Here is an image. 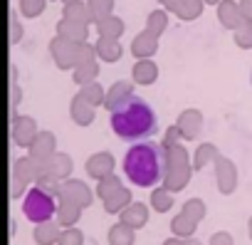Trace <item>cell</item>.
I'll return each instance as SVG.
<instances>
[{
    "mask_svg": "<svg viewBox=\"0 0 252 245\" xmlns=\"http://www.w3.org/2000/svg\"><path fill=\"white\" fill-rule=\"evenodd\" d=\"M158 3H161V5H166V3H168V0H158Z\"/></svg>",
    "mask_w": 252,
    "mask_h": 245,
    "instance_id": "53",
    "label": "cell"
},
{
    "mask_svg": "<svg viewBox=\"0 0 252 245\" xmlns=\"http://www.w3.org/2000/svg\"><path fill=\"white\" fill-rule=\"evenodd\" d=\"M232 40L240 50H252V23H245L242 28H237Z\"/></svg>",
    "mask_w": 252,
    "mask_h": 245,
    "instance_id": "41",
    "label": "cell"
},
{
    "mask_svg": "<svg viewBox=\"0 0 252 245\" xmlns=\"http://www.w3.org/2000/svg\"><path fill=\"white\" fill-rule=\"evenodd\" d=\"M131 77H134V84L149 87V84H154V82L158 79V65H156L151 57L136 60V65H134V70H131Z\"/></svg>",
    "mask_w": 252,
    "mask_h": 245,
    "instance_id": "18",
    "label": "cell"
},
{
    "mask_svg": "<svg viewBox=\"0 0 252 245\" xmlns=\"http://www.w3.org/2000/svg\"><path fill=\"white\" fill-rule=\"evenodd\" d=\"M181 213H186L188 218H193L195 223H200V220L205 218V203H203L200 198H188V201L183 203Z\"/></svg>",
    "mask_w": 252,
    "mask_h": 245,
    "instance_id": "37",
    "label": "cell"
},
{
    "mask_svg": "<svg viewBox=\"0 0 252 245\" xmlns=\"http://www.w3.org/2000/svg\"><path fill=\"white\" fill-rule=\"evenodd\" d=\"M195 228H198V223H195L193 218H188L186 213H178V215L171 220V230H173V235H178V238H193Z\"/></svg>",
    "mask_w": 252,
    "mask_h": 245,
    "instance_id": "30",
    "label": "cell"
},
{
    "mask_svg": "<svg viewBox=\"0 0 252 245\" xmlns=\"http://www.w3.org/2000/svg\"><path fill=\"white\" fill-rule=\"evenodd\" d=\"M163 245H186V238H178V235H173V238L163 240Z\"/></svg>",
    "mask_w": 252,
    "mask_h": 245,
    "instance_id": "49",
    "label": "cell"
},
{
    "mask_svg": "<svg viewBox=\"0 0 252 245\" xmlns=\"http://www.w3.org/2000/svg\"><path fill=\"white\" fill-rule=\"evenodd\" d=\"M220 0H205V5H218Z\"/></svg>",
    "mask_w": 252,
    "mask_h": 245,
    "instance_id": "52",
    "label": "cell"
},
{
    "mask_svg": "<svg viewBox=\"0 0 252 245\" xmlns=\"http://www.w3.org/2000/svg\"><path fill=\"white\" fill-rule=\"evenodd\" d=\"M116 188H121V181H119V176H104V178H99L96 181V198L99 201H104V198H109Z\"/></svg>",
    "mask_w": 252,
    "mask_h": 245,
    "instance_id": "36",
    "label": "cell"
},
{
    "mask_svg": "<svg viewBox=\"0 0 252 245\" xmlns=\"http://www.w3.org/2000/svg\"><path fill=\"white\" fill-rule=\"evenodd\" d=\"M131 97H134V84H131L129 79H119V82H114V84L109 87L104 106H106L109 111H116L119 106H124Z\"/></svg>",
    "mask_w": 252,
    "mask_h": 245,
    "instance_id": "13",
    "label": "cell"
},
{
    "mask_svg": "<svg viewBox=\"0 0 252 245\" xmlns=\"http://www.w3.org/2000/svg\"><path fill=\"white\" fill-rule=\"evenodd\" d=\"M87 5H89V13L94 18V25L101 18H106V15L114 13V0H87Z\"/></svg>",
    "mask_w": 252,
    "mask_h": 245,
    "instance_id": "34",
    "label": "cell"
},
{
    "mask_svg": "<svg viewBox=\"0 0 252 245\" xmlns=\"http://www.w3.org/2000/svg\"><path fill=\"white\" fill-rule=\"evenodd\" d=\"M28 183H30V181H28L23 174H18L15 169H10V198H20V196L25 193Z\"/></svg>",
    "mask_w": 252,
    "mask_h": 245,
    "instance_id": "42",
    "label": "cell"
},
{
    "mask_svg": "<svg viewBox=\"0 0 252 245\" xmlns=\"http://www.w3.org/2000/svg\"><path fill=\"white\" fill-rule=\"evenodd\" d=\"M57 203H60V198H57L55 193H50V191L35 186V188H30V191L25 193L23 213H25L28 220L42 223V220H50V218L57 213Z\"/></svg>",
    "mask_w": 252,
    "mask_h": 245,
    "instance_id": "4",
    "label": "cell"
},
{
    "mask_svg": "<svg viewBox=\"0 0 252 245\" xmlns=\"http://www.w3.org/2000/svg\"><path fill=\"white\" fill-rule=\"evenodd\" d=\"M111 132L129 144H139L149 137H154L158 132L156 124V114L149 106L146 99L141 97H131L124 106H119L116 111H111Z\"/></svg>",
    "mask_w": 252,
    "mask_h": 245,
    "instance_id": "2",
    "label": "cell"
},
{
    "mask_svg": "<svg viewBox=\"0 0 252 245\" xmlns=\"http://www.w3.org/2000/svg\"><path fill=\"white\" fill-rule=\"evenodd\" d=\"M77 47H79V42L55 35V40L50 42V55L60 70H74L77 67Z\"/></svg>",
    "mask_w": 252,
    "mask_h": 245,
    "instance_id": "6",
    "label": "cell"
},
{
    "mask_svg": "<svg viewBox=\"0 0 252 245\" xmlns=\"http://www.w3.org/2000/svg\"><path fill=\"white\" fill-rule=\"evenodd\" d=\"M203 5H205V0H183V3H181V8H178L173 15H178L181 20L190 23V20H198V18H200V13H203Z\"/></svg>",
    "mask_w": 252,
    "mask_h": 245,
    "instance_id": "31",
    "label": "cell"
},
{
    "mask_svg": "<svg viewBox=\"0 0 252 245\" xmlns=\"http://www.w3.org/2000/svg\"><path fill=\"white\" fill-rule=\"evenodd\" d=\"M106 240H109V245H134L136 243V228L126 225L124 220L114 223L106 233Z\"/></svg>",
    "mask_w": 252,
    "mask_h": 245,
    "instance_id": "22",
    "label": "cell"
},
{
    "mask_svg": "<svg viewBox=\"0 0 252 245\" xmlns=\"http://www.w3.org/2000/svg\"><path fill=\"white\" fill-rule=\"evenodd\" d=\"M57 198H60V203H57V223H60L62 228H69V225L79 223L84 208H82L79 203L69 201V198H62V196H57Z\"/></svg>",
    "mask_w": 252,
    "mask_h": 245,
    "instance_id": "19",
    "label": "cell"
},
{
    "mask_svg": "<svg viewBox=\"0 0 252 245\" xmlns=\"http://www.w3.org/2000/svg\"><path fill=\"white\" fill-rule=\"evenodd\" d=\"M218 156H220V154H218L215 144H200V146L195 149V154H193V169L200 171V169H205L208 164H215Z\"/></svg>",
    "mask_w": 252,
    "mask_h": 245,
    "instance_id": "28",
    "label": "cell"
},
{
    "mask_svg": "<svg viewBox=\"0 0 252 245\" xmlns=\"http://www.w3.org/2000/svg\"><path fill=\"white\" fill-rule=\"evenodd\" d=\"M13 169H15L18 174H23L30 183H35V181L47 171V161H37V159H32V156L28 154V156H23V159H15V161H13Z\"/></svg>",
    "mask_w": 252,
    "mask_h": 245,
    "instance_id": "16",
    "label": "cell"
},
{
    "mask_svg": "<svg viewBox=\"0 0 252 245\" xmlns=\"http://www.w3.org/2000/svg\"><path fill=\"white\" fill-rule=\"evenodd\" d=\"M181 3H183V0H168V3H166L163 8H166L168 13H176V10L181 8Z\"/></svg>",
    "mask_w": 252,
    "mask_h": 245,
    "instance_id": "48",
    "label": "cell"
},
{
    "mask_svg": "<svg viewBox=\"0 0 252 245\" xmlns=\"http://www.w3.org/2000/svg\"><path fill=\"white\" fill-rule=\"evenodd\" d=\"M47 8V0H20V13L25 18H37Z\"/></svg>",
    "mask_w": 252,
    "mask_h": 245,
    "instance_id": "39",
    "label": "cell"
},
{
    "mask_svg": "<svg viewBox=\"0 0 252 245\" xmlns=\"http://www.w3.org/2000/svg\"><path fill=\"white\" fill-rule=\"evenodd\" d=\"M60 196H62V198H69V201H74V203H79L82 208H89L92 201H94V193H92L89 186H87L84 181H79V178H67V181L62 183Z\"/></svg>",
    "mask_w": 252,
    "mask_h": 245,
    "instance_id": "11",
    "label": "cell"
},
{
    "mask_svg": "<svg viewBox=\"0 0 252 245\" xmlns=\"http://www.w3.org/2000/svg\"><path fill=\"white\" fill-rule=\"evenodd\" d=\"M47 171L55 174V176H60L62 181H67V178L72 176V171H74V164H72V159H69L67 154L55 151V154L47 159Z\"/></svg>",
    "mask_w": 252,
    "mask_h": 245,
    "instance_id": "24",
    "label": "cell"
},
{
    "mask_svg": "<svg viewBox=\"0 0 252 245\" xmlns=\"http://www.w3.org/2000/svg\"><path fill=\"white\" fill-rule=\"evenodd\" d=\"M94 106H99V104H104L106 102V92H104V87L94 79V82H89V84H82V89H79Z\"/></svg>",
    "mask_w": 252,
    "mask_h": 245,
    "instance_id": "35",
    "label": "cell"
},
{
    "mask_svg": "<svg viewBox=\"0 0 252 245\" xmlns=\"http://www.w3.org/2000/svg\"><path fill=\"white\" fill-rule=\"evenodd\" d=\"M62 178L60 176H55V174H50V171H45L37 181H35V186H40V188H45V191H50V193H55V196H60V191H62Z\"/></svg>",
    "mask_w": 252,
    "mask_h": 245,
    "instance_id": "38",
    "label": "cell"
},
{
    "mask_svg": "<svg viewBox=\"0 0 252 245\" xmlns=\"http://www.w3.org/2000/svg\"><path fill=\"white\" fill-rule=\"evenodd\" d=\"M94 60H99L96 47H94V45H89V42H79V47H77V65L94 62Z\"/></svg>",
    "mask_w": 252,
    "mask_h": 245,
    "instance_id": "43",
    "label": "cell"
},
{
    "mask_svg": "<svg viewBox=\"0 0 252 245\" xmlns=\"http://www.w3.org/2000/svg\"><path fill=\"white\" fill-rule=\"evenodd\" d=\"M57 35L69 37V40H74V42H87V37H89V25H87V23H79V20L60 18V23H57Z\"/></svg>",
    "mask_w": 252,
    "mask_h": 245,
    "instance_id": "17",
    "label": "cell"
},
{
    "mask_svg": "<svg viewBox=\"0 0 252 245\" xmlns=\"http://www.w3.org/2000/svg\"><path fill=\"white\" fill-rule=\"evenodd\" d=\"M96 77H99V65H96V60H94V62L77 65V67L72 70V79H74V84H89V82H94Z\"/></svg>",
    "mask_w": 252,
    "mask_h": 245,
    "instance_id": "29",
    "label": "cell"
},
{
    "mask_svg": "<svg viewBox=\"0 0 252 245\" xmlns=\"http://www.w3.org/2000/svg\"><path fill=\"white\" fill-rule=\"evenodd\" d=\"M215 10H218V20H220L222 28L235 33L237 28L245 25V15L240 10V3H235V0H220V3L215 5Z\"/></svg>",
    "mask_w": 252,
    "mask_h": 245,
    "instance_id": "10",
    "label": "cell"
},
{
    "mask_svg": "<svg viewBox=\"0 0 252 245\" xmlns=\"http://www.w3.org/2000/svg\"><path fill=\"white\" fill-rule=\"evenodd\" d=\"M121 220L126 223V225H131V228H136V230H141L146 223H149V208L139 201V203H129L124 210H121Z\"/></svg>",
    "mask_w": 252,
    "mask_h": 245,
    "instance_id": "20",
    "label": "cell"
},
{
    "mask_svg": "<svg viewBox=\"0 0 252 245\" xmlns=\"http://www.w3.org/2000/svg\"><path fill=\"white\" fill-rule=\"evenodd\" d=\"M247 233H250V240H252V215H250V223H247Z\"/></svg>",
    "mask_w": 252,
    "mask_h": 245,
    "instance_id": "51",
    "label": "cell"
},
{
    "mask_svg": "<svg viewBox=\"0 0 252 245\" xmlns=\"http://www.w3.org/2000/svg\"><path fill=\"white\" fill-rule=\"evenodd\" d=\"M208 245H235V240H232V235H230V233L218 230V233H213V235H210Z\"/></svg>",
    "mask_w": 252,
    "mask_h": 245,
    "instance_id": "46",
    "label": "cell"
},
{
    "mask_svg": "<svg viewBox=\"0 0 252 245\" xmlns=\"http://www.w3.org/2000/svg\"><path fill=\"white\" fill-rule=\"evenodd\" d=\"M215 183H218V191L225 196H230L237 188V169L225 156H218V161H215Z\"/></svg>",
    "mask_w": 252,
    "mask_h": 245,
    "instance_id": "7",
    "label": "cell"
},
{
    "mask_svg": "<svg viewBox=\"0 0 252 245\" xmlns=\"http://www.w3.org/2000/svg\"><path fill=\"white\" fill-rule=\"evenodd\" d=\"M57 245H84V233H82L79 228L69 225V228H64V230L60 233Z\"/></svg>",
    "mask_w": 252,
    "mask_h": 245,
    "instance_id": "40",
    "label": "cell"
},
{
    "mask_svg": "<svg viewBox=\"0 0 252 245\" xmlns=\"http://www.w3.org/2000/svg\"><path fill=\"white\" fill-rule=\"evenodd\" d=\"M240 10L245 15V23H252V0H240Z\"/></svg>",
    "mask_w": 252,
    "mask_h": 245,
    "instance_id": "47",
    "label": "cell"
},
{
    "mask_svg": "<svg viewBox=\"0 0 252 245\" xmlns=\"http://www.w3.org/2000/svg\"><path fill=\"white\" fill-rule=\"evenodd\" d=\"M37 134H40V129H37V124H35L32 116H25V114L18 116V114L13 111V116H10V139H13L15 146L28 149V146L35 141Z\"/></svg>",
    "mask_w": 252,
    "mask_h": 245,
    "instance_id": "5",
    "label": "cell"
},
{
    "mask_svg": "<svg viewBox=\"0 0 252 245\" xmlns=\"http://www.w3.org/2000/svg\"><path fill=\"white\" fill-rule=\"evenodd\" d=\"M168 164V149L163 144H134L124 156V174L134 186L151 188L163 181Z\"/></svg>",
    "mask_w": 252,
    "mask_h": 245,
    "instance_id": "1",
    "label": "cell"
},
{
    "mask_svg": "<svg viewBox=\"0 0 252 245\" xmlns=\"http://www.w3.org/2000/svg\"><path fill=\"white\" fill-rule=\"evenodd\" d=\"M114 166H116V161H114V156L109 154V151H99V154H92L89 159H87V176L89 178H94V181H99V178H104V176H111L114 174Z\"/></svg>",
    "mask_w": 252,
    "mask_h": 245,
    "instance_id": "12",
    "label": "cell"
},
{
    "mask_svg": "<svg viewBox=\"0 0 252 245\" xmlns=\"http://www.w3.org/2000/svg\"><path fill=\"white\" fill-rule=\"evenodd\" d=\"M62 3H72V0H62Z\"/></svg>",
    "mask_w": 252,
    "mask_h": 245,
    "instance_id": "54",
    "label": "cell"
},
{
    "mask_svg": "<svg viewBox=\"0 0 252 245\" xmlns=\"http://www.w3.org/2000/svg\"><path fill=\"white\" fill-rule=\"evenodd\" d=\"M166 28H168V10H154V13H149L146 30H151V33H156L161 37L166 33Z\"/></svg>",
    "mask_w": 252,
    "mask_h": 245,
    "instance_id": "33",
    "label": "cell"
},
{
    "mask_svg": "<svg viewBox=\"0 0 252 245\" xmlns=\"http://www.w3.org/2000/svg\"><path fill=\"white\" fill-rule=\"evenodd\" d=\"M151 206L156 213H168L173 208V198H171V191L166 186H158L154 193H151Z\"/></svg>",
    "mask_w": 252,
    "mask_h": 245,
    "instance_id": "32",
    "label": "cell"
},
{
    "mask_svg": "<svg viewBox=\"0 0 252 245\" xmlns=\"http://www.w3.org/2000/svg\"><path fill=\"white\" fill-rule=\"evenodd\" d=\"M62 18L79 20V23H87V25L94 23V18H92V13H89V5H87V0H72V3H64Z\"/></svg>",
    "mask_w": 252,
    "mask_h": 245,
    "instance_id": "26",
    "label": "cell"
},
{
    "mask_svg": "<svg viewBox=\"0 0 252 245\" xmlns=\"http://www.w3.org/2000/svg\"><path fill=\"white\" fill-rule=\"evenodd\" d=\"M190 174H193V161H190L186 146L178 144V146L168 149V164H166V176H163L161 186H166L171 193H178L188 186Z\"/></svg>",
    "mask_w": 252,
    "mask_h": 245,
    "instance_id": "3",
    "label": "cell"
},
{
    "mask_svg": "<svg viewBox=\"0 0 252 245\" xmlns=\"http://www.w3.org/2000/svg\"><path fill=\"white\" fill-rule=\"evenodd\" d=\"M60 233H62V230H60V223L42 220V223H37V225H35L32 238H35V243H37V245H57Z\"/></svg>",
    "mask_w": 252,
    "mask_h": 245,
    "instance_id": "23",
    "label": "cell"
},
{
    "mask_svg": "<svg viewBox=\"0 0 252 245\" xmlns=\"http://www.w3.org/2000/svg\"><path fill=\"white\" fill-rule=\"evenodd\" d=\"M94 47H96V55H99L101 62H119L121 55H124L121 42H119L116 37H99V40L94 42Z\"/></svg>",
    "mask_w": 252,
    "mask_h": 245,
    "instance_id": "21",
    "label": "cell"
},
{
    "mask_svg": "<svg viewBox=\"0 0 252 245\" xmlns=\"http://www.w3.org/2000/svg\"><path fill=\"white\" fill-rule=\"evenodd\" d=\"M20 37H23V25L18 23L15 10H10V45H18Z\"/></svg>",
    "mask_w": 252,
    "mask_h": 245,
    "instance_id": "45",
    "label": "cell"
},
{
    "mask_svg": "<svg viewBox=\"0 0 252 245\" xmlns=\"http://www.w3.org/2000/svg\"><path fill=\"white\" fill-rule=\"evenodd\" d=\"M158 52V35L151 33V30H141L134 40H131V55L136 60H146V57H154Z\"/></svg>",
    "mask_w": 252,
    "mask_h": 245,
    "instance_id": "14",
    "label": "cell"
},
{
    "mask_svg": "<svg viewBox=\"0 0 252 245\" xmlns=\"http://www.w3.org/2000/svg\"><path fill=\"white\" fill-rule=\"evenodd\" d=\"M181 139H183V134H181V129L173 124V127H168V129H166V134H163V141H161V144H163L166 149H173V146H178V144H181Z\"/></svg>",
    "mask_w": 252,
    "mask_h": 245,
    "instance_id": "44",
    "label": "cell"
},
{
    "mask_svg": "<svg viewBox=\"0 0 252 245\" xmlns=\"http://www.w3.org/2000/svg\"><path fill=\"white\" fill-rule=\"evenodd\" d=\"M55 151H57V139H55L52 132H40L35 137V141L28 146V154L37 161H47Z\"/></svg>",
    "mask_w": 252,
    "mask_h": 245,
    "instance_id": "15",
    "label": "cell"
},
{
    "mask_svg": "<svg viewBox=\"0 0 252 245\" xmlns=\"http://www.w3.org/2000/svg\"><path fill=\"white\" fill-rule=\"evenodd\" d=\"M124 30H126L124 20L116 18L114 13L106 15V18H101V20L96 23V33H99V37H116V40H119V37L124 35Z\"/></svg>",
    "mask_w": 252,
    "mask_h": 245,
    "instance_id": "27",
    "label": "cell"
},
{
    "mask_svg": "<svg viewBox=\"0 0 252 245\" xmlns=\"http://www.w3.org/2000/svg\"><path fill=\"white\" fill-rule=\"evenodd\" d=\"M176 127L181 129V134H183L186 141H193L203 132V114L198 109H183L178 114V119H176Z\"/></svg>",
    "mask_w": 252,
    "mask_h": 245,
    "instance_id": "9",
    "label": "cell"
},
{
    "mask_svg": "<svg viewBox=\"0 0 252 245\" xmlns=\"http://www.w3.org/2000/svg\"><path fill=\"white\" fill-rule=\"evenodd\" d=\"M186 245H203V243H198V240H193V238H186Z\"/></svg>",
    "mask_w": 252,
    "mask_h": 245,
    "instance_id": "50",
    "label": "cell"
},
{
    "mask_svg": "<svg viewBox=\"0 0 252 245\" xmlns=\"http://www.w3.org/2000/svg\"><path fill=\"white\" fill-rule=\"evenodd\" d=\"M69 116H72V121L77 127H89L94 121V116H96V106L82 92H77L69 102Z\"/></svg>",
    "mask_w": 252,
    "mask_h": 245,
    "instance_id": "8",
    "label": "cell"
},
{
    "mask_svg": "<svg viewBox=\"0 0 252 245\" xmlns=\"http://www.w3.org/2000/svg\"><path fill=\"white\" fill-rule=\"evenodd\" d=\"M131 203V191L126 188V186H121V188H116L109 198H104L101 201V206H104V210L106 213H111V215H116V213H121L126 206Z\"/></svg>",
    "mask_w": 252,
    "mask_h": 245,
    "instance_id": "25",
    "label": "cell"
}]
</instances>
